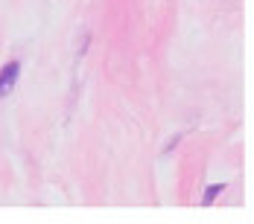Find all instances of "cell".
I'll list each match as a JSON object with an SVG mask.
<instances>
[{"instance_id":"7a4b0ae2","label":"cell","mask_w":254,"mask_h":224,"mask_svg":"<svg viewBox=\"0 0 254 224\" xmlns=\"http://www.w3.org/2000/svg\"><path fill=\"white\" fill-rule=\"evenodd\" d=\"M222 189H225V186H222V183H219V186H210V189H207V192H204V204H210V201L216 198V195H219V192H222Z\"/></svg>"},{"instance_id":"6da1fadb","label":"cell","mask_w":254,"mask_h":224,"mask_svg":"<svg viewBox=\"0 0 254 224\" xmlns=\"http://www.w3.org/2000/svg\"><path fill=\"white\" fill-rule=\"evenodd\" d=\"M18 76H21V61H9V64L0 70V99L12 93V88H15Z\"/></svg>"}]
</instances>
